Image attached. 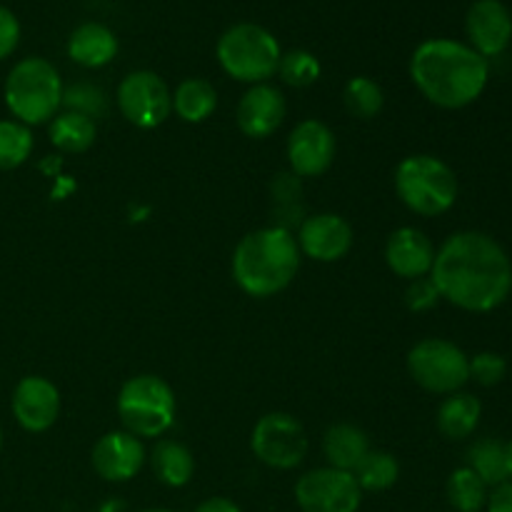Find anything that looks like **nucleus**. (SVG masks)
Segmentation results:
<instances>
[{
  "label": "nucleus",
  "mask_w": 512,
  "mask_h": 512,
  "mask_svg": "<svg viewBox=\"0 0 512 512\" xmlns=\"http://www.w3.org/2000/svg\"><path fill=\"white\" fill-rule=\"evenodd\" d=\"M430 280L440 298L468 313H490L512 293V263L503 245L478 230L450 235L435 253Z\"/></svg>",
  "instance_id": "nucleus-1"
},
{
  "label": "nucleus",
  "mask_w": 512,
  "mask_h": 512,
  "mask_svg": "<svg viewBox=\"0 0 512 512\" xmlns=\"http://www.w3.org/2000/svg\"><path fill=\"white\" fill-rule=\"evenodd\" d=\"M410 78L433 105L458 110L475 103L488 85V60L450 38L425 40L410 58Z\"/></svg>",
  "instance_id": "nucleus-2"
},
{
  "label": "nucleus",
  "mask_w": 512,
  "mask_h": 512,
  "mask_svg": "<svg viewBox=\"0 0 512 512\" xmlns=\"http://www.w3.org/2000/svg\"><path fill=\"white\" fill-rule=\"evenodd\" d=\"M300 248L288 228H260L245 235L233 253V278L243 293L270 298L293 283Z\"/></svg>",
  "instance_id": "nucleus-3"
},
{
  "label": "nucleus",
  "mask_w": 512,
  "mask_h": 512,
  "mask_svg": "<svg viewBox=\"0 0 512 512\" xmlns=\"http://www.w3.org/2000/svg\"><path fill=\"white\" fill-rule=\"evenodd\" d=\"M5 105L23 125H40L55 118L63 105V80L45 58H25L5 78Z\"/></svg>",
  "instance_id": "nucleus-4"
},
{
  "label": "nucleus",
  "mask_w": 512,
  "mask_h": 512,
  "mask_svg": "<svg viewBox=\"0 0 512 512\" xmlns=\"http://www.w3.org/2000/svg\"><path fill=\"white\" fill-rule=\"evenodd\" d=\"M215 55H218L220 68L230 78L258 85L278 73L283 50L268 28L255 23H238L220 35Z\"/></svg>",
  "instance_id": "nucleus-5"
},
{
  "label": "nucleus",
  "mask_w": 512,
  "mask_h": 512,
  "mask_svg": "<svg viewBox=\"0 0 512 512\" xmlns=\"http://www.w3.org/2000/svg\"><path fill=\"white\" fill-rule=\"evenodd\" d=\"M395 193L413 213L433 218L455 205L458 178L453 168L435 155H410L395 168Z\"/></svg>",
  "instance_id": "nucleus-6"
},
{
  "label": "nucleus",
  "mask_w": 512,
  "mask_h": 512,
  "mask_svg": "<svg viewBox=\"0 0 512 512\" xmlns=\"http://www.w3.org/2000/svg\"><path fill=\"white\" fill-rule=\"evenodd\" d=\"M118 415L135 438H160L173 428V388L158 375H135L120 388Z\"/></svg>",
  "instance_id": "nucleus-7"
},
{
  "label": "nucleus",
  "mask_w": 512,
  "mask_h": 512,
  "mask_svg": "<svg viewBox=\"0 0 512 512\" xmlns=\"http://www.w3.org/2000/svg\"><path fill=\"white\" fill-rule=\"evenodd\" d=\"M408 373L428 393L453 395L470 380V358L450 340L425 338L408 353Z\"/></svg>",
  "instance_id": "nucleus-8"
},
{
  "label": "nucleus",
  "mask_w": 512,
  "mask_h": 512,
  "mask_svg": "<svg viewBox=\"0 0 512 512\" xmlns=\"http://www.w3.org/2000/svg\"><path fill=\"white\" fill-rule=\"evenodd\" d=\"M250 448L268 468L293 470L308 455V435L293 415L270 413L255 423Z\"/></svg>",
  "instance_id": "nucleus-9"
},
{
  "label": "nucleus",
  "mask_w": 512,
  "mask_h": 512,
  "mask_svg": "<svg viewBox=\"0 0 512 512\" xmlns=\"http://www.w3.org/2000/svg\"><path fill=\"white\" fill-rule=\"evenodd\" d=\"M295 503L303 512H358L363 490L353 473L315 468L295 483Z\"/></svg>",
  "instance_id": "nucleus-10"
},
{
  "label": "nucleus",
  "mask_w": 512,
  "mask_h": 512,
  "mask_svg": "<svg viewBox=\"0 0 512 512\" xmlns=\"http://www.w3.org/2000/svg\"><path fill=\"white\" fill-rule=\"evenodd\" d=\"M118 108L135 128H158L173 110V93L153 70H135L125 75L118 88Z\"/></svg>",
  "instance_id": "nucleus-11"
},
{
  "label": "nucleus",
  "mask_w": 512,
  "mask_h": 512,
  "mask_svg": "<svg viewBox=\"0 0 512 512\" xmlns=\"http://www.w3.org/2000/svg\"><path fill=\"white\" fill-rule=\"evenodd\" d=\"M288 160L298 178H318L335 160V135L320 120H303L288 138Z\"/></svg>",
  "instance_id": "nucleus-12"
},
{
  "label": "nucleus",
  "mask_w": 512,
  "mask_h": 512,
  "mask_svg": "<svg viewBox=\"0 0 512 512\" xmlns=\"http://www.w3.org/2000/svg\"><path fill=\"white\" fill-rule=\"evenodd\" d=\"M470 48L485 60L505 53L512 40V15L503 0H475L465 15Z\"/></svg>",
  "instance_id": "nucleus-13"
},
{
  "label": "nucleus",
  "mask_w": 512,
  "mask_h": 512,
  "mask_svg": "<svg viewBox=\"0 0 512 512\" xmlns=\"http://www.w3.org/2000/svg\"><path fill=\"white\" fill-rule=\"evenodd\" d=\"M295 240L308 258L318 260V263H335L353 248V228L348 220L335 213L310 215L303 220Z\"/></svg>",
  "instance_id": "nucleus-14"
},
{
  "label": "nucleus",
  "mask_w": 512,
  "mask_h": 512,
  "mask_svg": "<svg viewBox=\"0 0 512 512\" xmlns=\"http://www.w3.org/2000/svg\"><path fill=\"white\" fill-rule=\"evenodd\" d=\"M13 415L28 433L53 428L60 415V393L48 378L28 375L13 390Z\"/></svg>",
  "instance_id": "nucleus-15"
},
{
  "label": "nucleus",
  "mask_w": 512,
  "mask_h": 512,
  "mask_svg": "<svg viewBox=\"0 0 512 512\" xmlns=\"http://www.w3.org/2000/svg\"><path fill=\"white\" fill-rule=\"evenodd\" d=\"M145 465V448L128 430L103 435L93 448V468L108 483H128Z\"/></svg>",
  "instance_id": "nucleus-16"
},
{
  "label": "nucleus",
  "mask_w": 512,
  "mask_h": 512,
  "mask_svg": "<svg viewBox=\"0 0 512 512\" xmlns=\"http://www.w3.org/2000/svg\"><path fill=\"white\" fill-rule=\"evenodd\" d=\"M285 110V95L275 85L258 83L240 98L235 118L248 138H268L283 125Z\"/></svg>",
  "instance_id": "nucleus-17"
},
{
  "label": "nucleus",
  "mask_w": 512,
  "mask_h": 512,
  "mask_svg": "<svg viewBox=\"0 0 512 512\" xmlns=\"http://www.w3.org/2000/svg\"><path fill=\"white\" fill-rule=\"evenodd\" d=\"M385 260L395 275L408 280L425 278L433 270L435 248L418 228H398L385 245Z\"/></svg>",
  "instance_id": "nucleus-18"
},
{
  "label": "nucleus",
  "mask_w": 512,
  "mask_h": 512,
  "mask_svg": "<svg viewBox=\"0 0 512 512\" xmlns=\"http://www.w3.org/2000/svg\"><path fill=\"white\" fill-rule=\"evenodd\" d=\"M68 55L83 68H103L118 55V38L103 23H83L70 33Z\"/></svg>",
  "instance_id": "nucleus-19"
},
{
  "label": "nucleus",
  "mask_w": 512,
  "mask_h": 512,
  "mask_svg": "<svg viewBox=\"0 0 512 512\" xmlns=\"http://www.w3.org/2000/svg\"><path fill=\"white\" fill-rule=\"evenodd\" d=\"M323 450L330 468L353 473V470L360 465V460L370 453V443H368V435H365L363 430L355 428V425L340 423V425H333V428L325 433Z\"/></svg>",
  "instance_id": "nucleus-20"
},
{
  "label": "nucleus",
  "mask_w": 512,
  "mask_h": 512,
  "mask_svg": "<svg viewBox=\"0 0 512 512\" xmlns=\"http://www.w3.org/2000/svg\"><path fill=\"white\" fill-rule=\"evenodd\" d=\"M483 415V405L470 393H453L438 410V430L448 440H465L475 433Z\"/></svg>",
  "instance_id": "nucleus-21"
},
{
  "label": "nucleus",
  "mask_w": 512,
  "mask_h": 512,
  "mask_svg": "<svg viewBox=\"0 0 512 512\" xmlns=\"http://www.w3.org/2000/svg\"><path fill=\"white\" fill-rule=\"evenodd\" d=\"M155 478L168 488H185L195 473V458L178 440H160L150 455Z\"/></svg>",
  "instance_id": "nucleus-22"
},
{
  "label": "nucleus",
  "mask_w": 512,
  "mask_h": 512,
  "mask_svg": "<svg viewBox=\"0 0 512 512\" xmlns=\"http://www.w3.org/2000/svg\"><path fill=\"white\" fill-rule=\"evenodd\" d=\"M218 108V93L215 85L203 78H188L175 88L173 110L185 123H203Z\"/></svg>",
  "instance_id": "nucleus-23"
},
{
  "label": "nucleus",
  "mask_w": 512,
  "mask_h": 512,
  "mask_svg": "<svg viewBox=\"0 0 512 512\" xmlns=\"http://www.w3.org/2000/svg\"><path fill=\"white\" fill-rule=\"evenodd\" d=\"M95 135L98 125L83 113L65 110L50 120V143L63 153H85L95 143Z\"/></svg>",
  "instance_id": "nucleus-24"
},
{
  "label": "nucleus",
  "mask_w": 512,
  "mask_h": 512,
  "mask_svg": "<svg viewBox=\"0 0 512 512\" xmlns=\"http://www.w3.org/2000/svg\"><path fill=\"white\" fill-rule=\"evenodd\" d=\"M468 468L483 480L488 488L508 483V465H505V445L495 438H483L468 450Z\"/></svg>",
  "instance_id": "nucleus-25"
},
{
  "label": "nucleus",
  "mask_w": 512,
  "mask_h": 512,
  "mask_svg": "<svg viewBox=\"0 0 512 512\" xmlns=\"http://www.w3.org/2000/svg\"><path fill=\"white\" fill-rule=\"evenodd\" d=\"M353 475L363 493H385L398 483L400 465L395 455L385 453V450H370L353 470Z\"/></svg>",
  "instance_id": "nucleus-26"
},
{
  "label": "nucleus",
  "mask_w": 512,
  "mask_h": 512,
  "mask_svg": "<svg viewBox=\"0 0 512 512\" xmlns=\"http://www.w3.org/2000/svg\"><path fill=\"white\" fill-rule=\"evenodd\" d=\"M448 503L455 512H480L488 505V485L465 465V468L453 470L448 478Z\"/></svg>",
  "instance_id": "nucleus-27"
},
{
  "label": "nucleus",
  "mask_w": 512,
  "mask_h": 512,
  "mask_svg": "<svg viewBox=\"0 0 512 512\" xmlns=\"http://www.w3.org/2000/svg\"><path fill=\"white\" fill-rule=\"evenodd\" d=\"M343 100H345V108H348V113L353 115V118H360V120H373L385 105L383 88H380L373 78H368V75L350 78L348 85H345V90H343Z\"/></svg>",
  "instance_id": "nucleus-28"
},
{
  "label": "nucleus",
  "mask_w": 512,
  "mask_h": 512,
  "mask_svg": "<svg viewBox=\"0 0 512 512\" xmlns=\"http://www.w3.org/2000/svg\"><path fill=\"white\" fill-rule=\"evenodd\" d=\"M33 153V133L18 120H0V170L23 165Z\"/></svg>",
  "instance_id": "nucleus-29"
},
{
  "label": "nucleus",
  "mask_w": 512,
  "mask_h": 512,
  "mask_svg": "<svg viewBox=\"0 0 512 512\" xmlns=\"http://www.w3.org/2000/svg\"><path fill=\"white\" fill-rule=\"evenodd\" d=\"M278 73L293 88H308L320 78V60L308 50H290L280 58Z\"/></svg>",
  "instance_id": "nucleus-30"
},
{
  "label": "nucleus",
  "mask_w": 512,
  "mask_h": 512,
  "mask_svg": "<svg viewBox=\"0 0 512 512\" xmlns=\"http://www.w3.org/2000/svg\"><path fill=\"white\" fill-rule=\"evenodd\" d=\"M63 105L68 110H73V113H83L88 118L98 120L108 110V98H105V93L98 85L75 83L63 88Z\"/></svg>",
  "instance_id": "nucleus-31"
},
{
  "label": "nucleus",
  "mask_w": 512,
  "mask_h": 512,
  "mask_svg": "<svg viewBox=\"0 0 512 512\" xmlns=\"http://www.w3.org/2000/svg\"><path fill=\"white\" fill-rule=\"evenodd\" d=\"M505 373H508V363H505L503 355L478 353L475 358H470V380H475L483 388L503 383Z\"/></svg>",
  "instance_id": "nucleus-32"
},
{
  "label": "nucleus",
  "mask_w": 512,
  "mask_h": 512,
  "mask_svg": "<svg viewBox=\"0 0 512 512\" xmlns=\"http://www.w3.org/2000/svg\"><path fill=\"white\" fill-rule=\"evenodd\" d=\"M440 300L438 288L430 278H418V280H410V288L405 293V303L413 313H425V310L435 308Z\"/></svg>",
  "instance_id": "nucleus-33"
},
{
  "label": "nucleus",
  "mask_w": 512,
  "mask_h": 512,
  "mask_svg": "<svg viewBox=\"0 0 512 512\" xmlns=\"http://www.w3.org/2000/svg\"><path fill=\"white\" fill-rule=\"evenodd\" d=\"M20 43V20L5 5H0V60L15 53Z\"/></svg>",
  "instance_id": "nucleus-34"
},
{
  "label": "nucleus",
  "mask_w": 512,
  "mask_h": 512,
  "mask_svg": "<svg viewBox=\"0 0 512 512\" xmlns=\"http://www.w3.org/2000/svg\"><path fill=\"white\" fill-rule=\"evenodd\" d=\"M485 510L488 512H512V480L498 485V488L490 493Z\"/></svg>",
  "instance_id": "nucleus-35"
},
{
  "label": "nucleus",
  "mask_w": 512,
  "mask_h": 512,
  "mask_svg": "<svg viewBox=\"0 0 512 512\" xmlns=\"http://www.w3.org/2000/svg\"><path fill=\"white\" fill-rule=\"evenodd\" d=\"M193 512H243L238 503L230 498H208L198 505Z\"/></svg>",
  "instance_id": "nucleus-36"
},
{
  "label": "nucleus",
  "mask_w": 512,
  "mask_h": 512,
  "mask_svg": "<svg viewBox=\"0 0 512 512\" xmlns=\"http://www.w3.org/2000/svg\"><path fill=\"white\" fill-rule=\"evenodd\" d=\"M505 465H508V478H512V440L505 445Z\"/></svg>",
  "instance_id": "nucleus-37"
},
{
  "label": "nucleus",
  "mask_w": 512,
  "mask_h": 512,
  "mask_svg": "<svg viewBox=\"0 0 512 512\" xmlns=\"http://www.w3.org/2000/svg\"><path fill=\"white\" fill-rule=\"evenodd\" d=\"M140 512H173V510H165V508H150V510H140Z\"/></svg>",
  "instance_id": "nucleus-38"
},
{
  "label": "nucleus",
  "mask_w": 512,
  "mask_h": 512,
  "mask_svg": "<svg viewBox=\"0 0 512 512\" xmlns=\"http://www.w3.org/2000/svg\"><path fill=\"white\" fill-rule=\"evenodd\" d=\"M0 448H3V430H0Z\"/></svg>",
  "instance_id": "nucleus-39"
}]
</instances>
